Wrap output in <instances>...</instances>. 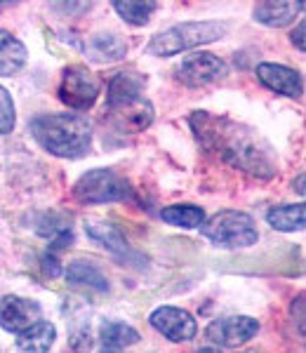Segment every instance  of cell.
I'll list each match as a JSON object with an SVG mask.
<instances>
[{"label": "cell", "instance_id": "obj_17", "mask_svg": "<svg viewBox=\"0 0 306 353\" xmlns=\"http://www.w3.org/2000/svg\"><path fill=\"white\" fill-rule=\"evenodd\" d=\"M85 233H88L92 241H97L104 245V248H109L113 254L127 252V241L118 226L106 224V221H99V219H90V221H85Z\"/></svg>", "mask_w": 306, "mask_h": 353}, {"label": "cell", "instance_id": "obj_19", "mask_svg": "<svg viewBox=\"0 0 306 353\" xmlns=\"http://www.w3.org/2000/svg\"><path fill=\"white\" fill-rule=\"evenodd\" d=\"M66 281L71 285L78 288H90L97 290V292H106L109 290V281L94 264H88V261H73L66 269Z\"/></svg>", "mask_w": 306, "mask_h": 353}, {"label": "cell", "instance_id": "obj_15", "mask_svg": "<svg viewBox=\"0 0 306 353\" xmlns=\"http://www.w3.org/2000/svg\"><path fill=\"white\" fill-rule=\"evenodd\" d=\"M304 10L302 3H292V0H285V3H259L254 8V19L264 26H287L290 21L297 19V14Z\"/></svg>", "mask_w": 306, "mask_h": 353}, {"label": "cell", "instance_id": "obj_27", "mask_svg": "<svg viewBox=\"0 0 306 353\" xmlns=\"http://www.w3.org/2000/svg\"><path fill=\"white\" fill-rule=\"evenodd\" d=\"M198 353H219V351H217V349H201Z\"/></svg>", "mask_w": 306, "mask_h": 353}, {"label": "cell", "instance_id": "obj_9", "mask_svg": "<svg viewBox=\"0 0 306 353\" xmlns=\"http://www.w3.org/2000/svg\"><path fill=\"white\" fill-rule=\"evenodd\" d=\"M259 332V323L247 316H231L222 318V321L210 323L205 330V337L217 346H241L250 341L254 334Z\"/></svg>", "mask_w": 306, "mask_h": 353}, {"label": "cell", "instance_id": "obj_8", "mask_svg": "<svg viewBox=\"0 0 306 353\" xmlns=\"http://www.w3.org/2000/svg\"><path fill=\"white\" fill-rule=\"evenodd\" d=\"M174 76L179 83L189 88H201V85L214 83L226 76V64L212 52H198L186 57L181 64L174 68Z\"/></svg>", "mask_w": 306, "mask_h": 353}, {"label": "cell", "instance_id": "obj_25", "mask_svg": "<svg viewBox=\"0 0 306 353\" xmlns=\"http://www.w3.org/2000/svg\"><path fill=\"white\" fill-rule=\"evenodd\" d=\"M71 349L76 353H90V349H92V339H90V332H76L71 337Z\"/></svg>", "mask_w": 306, "mask_h": 353}, {"label": "cell", "instance_id": "obj_22", "mask_svg": "<svg viewBox=\"0 0 306 353\" xmlns=\"http://www.w3.org/2000/svg\"><path fill=\"white\" fill-rule=\"evenodd\" d=\"M113 10L130 24L141 26L156 12V3H113Z\"/></svg>", "mask_w": 306, "mask_h": 353}, {"label": "cell", "instance_id": "obj_26", "mask_svg": "<svg viewBox=\"0 0 306 353\" xmlns=\"http://www.w3.org/2000/svg\"><path fill=\"white\" fill-rule=\"evenodd\" d=\"M304 28H306V24H304V21H299V24H297V31L292 33V43L297 45L299 50H304Z\"/></svg>", "mask_w": 306, "mask_h": 353}, {"label": "cell", "instance_id": "obj_21", "mask_svg": "<svg viewBox=\"0 0 306 353\" xmlns=\"http://www.w3.org/2000/svg\"><path fill=\"white\" fill-rule=\"evenodd\" d=\"M266 221L278 231H302L306 221V210L304 205H283V208L269 210Z\"/></svg>", "mask_w": 306, "mask_h": 353}, {"label": "cell", "instance_id": "obj_16", "mask_svg": "<svg viewBox=\"0 0 306 353\" xmlns=\"http://www.w3.org/2000/svg\"><path fill=\"white\" fill-rule=\"evenodd\" d=\"M26 64V48L10 31H0V76H14Z\"/></svg>", "mask_w": 306, "mask_h": 353}, {"label": "cell", "instance_id": "obj_10", "mask_svg": "<svg viewBox=\"0 0 306 353\" xmlns=\"http://www.w3.org/2000/svg\"><path fill=\"white\" fill-rule=\"evenodd\" d=\"M151 325L170 341H189L196 337L198 325L189 311L177 306H161L151 313Z\"/></svg>", "mask_w": 306, "mask_h": 353}, {"label": "cell", "instance_id": "obj_23", "mask_svg": "<svg viewBox=\"0 0 306 353\" xmlns=\"http://www.w3.org/2000/svg\"><path fill=\"white\" fill-rule=\"evenodd\" d=\"M14 130V101L8 90L0 85V134H10Z\"/></svg>", "mask_w": 306, "mask_h": 353}, {"label": "cell", "instance_id": "obj_5", "mask_svg": "<svg viewBox=\"0 0 306 353\" xmlns=\"http://www.w3.org/2000/svg\"><path fill=\"white\" fill-rule=\"evenodd\" d=\"M130 196V184L125 176L113 170H90L73 186V198L83 205H101L125 201Z\"/></svg>", "mask_w": 306, "mask_h": 353}, {"label": "cell", "instance_id": "obj_11", "mask_svg": "<svg viewBox=\"0 0 306 353\" xmlns=\"http://www.w3.org/2000/svg\"><path fill=\"white\" fill-rule=\"evenodd\" d=\"M36 321H41V306L38 301L8 294L0 299V327L8 332H24Z\"/></svg>", "mask_w": 306, "mask_h": 353}, {"label": "cell", "instance_id": "obj_20", "mask_svg": "<svg viewBox=\"0 0 306 353\" xmlns=\"http://www.w3.org/2000/svg\"><path fill=\"white\" fill-rule=\"evenodd\" d=\"M161 219L172 226L181 229H201L205 224V210L196 208V205H170L161 210Z\"/></svg>", "mask_w": 306, "mask_h": 353}, {"label": "cell", "instance_id": "obj_6", "mask_svg": "<svg viewBox=\"0 0 306 353\" xmlns=\"http://www.w3.org/2000/svg\"><path fill=\"white\" fill-rule=\"evenodd\" d=\"M104 118L121 134H137L146 130L153 121V106L144 99V94L130 99L106 101Z\"/></svg>", "mask_w": 306, "mask_h": 353}, {"label": "cell", "instance_id": "obj_3", "mask_svg": "<svg viewBox=\"0 0 306 353\" xmlns=\"http://www.w3.org/2000/svg\"><path fill=\"white\" fill-rule=\"evenodd\" d=\"M226 36V26L219 21H184L167 31L158 33L156 38L149 43L146 52L156 57H172L186 50H194L198 45L222 41Z\"/></svg>", "mask_w": 306, "mask_h": 353}, {"label": "cell", "instance_id": "obj_4", "mask_svg": "<svg viewBox=\"0 0 306 353\" xmlns=\"http://www.w3.org/2000/svg\"><path fill=\"white\" fill-rule=\"evenodd\" d=\"M201 231L210 243L224 250L250 248L259 238L254 219L247 212H241V210H222L214 217H210L201 226Z\"/></svg>", "mask_w": 306, "mask_h": 353}, {"label": "cell", "instance_id": "obj_1", "mask_svg": "<svg viewBox=\"0 0 306 353\" xmlns=\"http://www.w3.org/2000/svg\"><path fill=\"white\" fill-rule=\"evenodd\" d=\"M194 128L201 139H207V146L219 149L226 161H231L238 168L247 170L252 174H274V168H271L266 153L259 151L257 141H252L247 134H238V128L234 123H229L231 132H226L224 121L212 118L210 113H194Z\"/></svg>", "mask_w": 306, "mask_h": 353}, {"label": "cell", "instance_id": "obj_7", "mask_svg": "<svg viewBox=\"0 0 306 353\" xmlns=\"http://www.w3.org/2000/svg\"><path fill=\"white\" fill-rule=\"evenodd\" d=\"M99 97L97 76L88 71L85 66H69L61 73L59 83V99L71 109H90Z\"/></svg>", "mask_w": 306, "mask_h": 353}, {"label": "cell", "instance_id": "obj_24", "mask_svg": "<svg viewBox=\"0 0 306 353\" xmlns=\"http://www.w3.org/2000/svg\"><path fill=\"white\" fill-rule=\"evenodd\" d=\"M41 264H43V271L48 273L50 278H57V276L61 273V264H59V259H57V254L52 252V250L43 254Z\"/></svg>", "mask_w": 306, "mask_h": 353}, {"label": "cell", "instance_id": "obj_12", "mask_svg": "<svg viewBox=\"0 0 306 353\" xmlns=\"http://www.w3.org/2000/svg\"><path fill=\"white\" fill-rule=\"evenodd\" d=\"M257 78L269 90H274V92L283 97H292L294 99V97L302 94V76L290 66L262 61V64H257Z\"/></svg>", "mask_w": 306, "mask_h": 353}, {"label": "cell", "instance_id": "obj_18", "mask_svg": "<svg viewBox=\"0 0 306 353\" xmlns=\"http://www.w3.org/2000/svg\"><path fill=\"white\" fill-rule=\"evenodd\" d=\"M137 341L139 332L125 323H109L101 327V353H123Z\"/></svg>", "mask_w": 306, "mask_h": 353}, {"label": "cell", "instance_id": "obj_13", "mask_svg": "<svg viewBox=\"0 0 306 353\" xmlns=\"http://www.w3.org/2000/svg\"><path fill=\"white\" fill-rule=\"evenodd\" d=\"M125 52H127L125 43H123V38L116 36V33H97V36H92L88 41V45H85L88 59L99 61V64L123 59Z\"/></svg>", "mask_w": 306, "mask_h": 353}, {"label": "cell", "instance_id": "obj_14", "mask_svg": "<svg viewBox=\"0 0 306 353\" xmlns=\"http://www.w3.org/2000/svg\"><path fill=\"white\" fill-rule=\"evenodd\" d=\"M54 337H57V330L52 323L36 321L31 327H26L24 332H19L17 346H19L21 353H48L52 349Z\"/></svg>", "mask_w": 306, "mask_h": 353}, {"label": "cell", "instance_id": "obj_2", "mask_svg": "<svg viewBox=\"0 0 306 353\" xmlns=\"http://www.w3.org/2000/svg\"><path fill=\"white\" fill-rule=\"evenodd\" d=\"M31 134L54 156L81 158L92 141V125L78 113H43L31 121Z\"/></svg>", "mask_w": 306, "mask_h": 353}]
</instances>
